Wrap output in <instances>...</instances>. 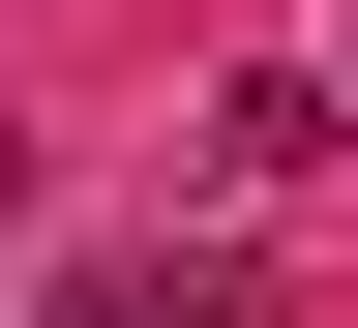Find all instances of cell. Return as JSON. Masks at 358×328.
Listing matches in <instances>:
<instances>
[{
  "instance_id": "obj_2",
  "label": "cell",
  "mask_w": 358,
  "mask_h": 328,
  "mask_svg": "<svg viewBox=\"0 0 358 328\" xmlns=\"http://www.w3.org/2000/svg\"><path fill=\"white\" fill-rule=\"evenodd\" d=\"M90 328H268V299H239L209 239H120V269H90Z\"/></svg>"
},
{
  "instance_id": "obj_1",
  "label": "cell",
  "mask_w": 358,
  "mask_h": 328,
  "mask_svg": "<svg viewBox=\"0 0 358 328\" xmlns=\"http://www.w3.org/2000/svg\"><path fill=\"white\" fill-rule=\"evenodd\" d=\"M329 150H358V120H329V60H239V90H209V179H239V209H299Z\"/></svg>"
},
{
  "instance_id": "obj_3",
  "label": "cell",
  "mask_w": 358,
  "mask_h": 328,
  "mask_svg": "<svg viewBox=\"0 0 358 328\" xmlns=\"http://www.w3.org/2000/svg\"><path fill=\"white\" fill-rule=\"evenodd\" d=\"M329 120H358V60H329Z\"/></svg>"
}]
</instances>
